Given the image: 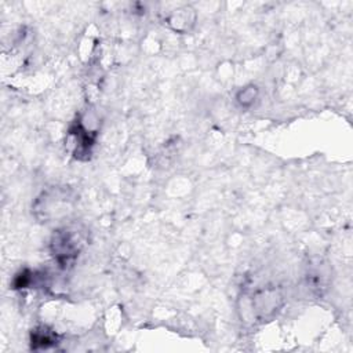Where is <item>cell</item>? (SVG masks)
<instances>
[{
	"label": "cell",
	"mask_w": 353,
	"mask_h": 353,
	"mask_svg": "<svg viewBox=\"0 0 353 353\" xmlns=\"http://www.w3.org/2000/svg\"><path fill=\"white\" fill-rule=\"evenodd\" d=\"M53 342H54V338L50 335L48 331L41 330V331H35V333H33L32 344L35 346L38 345V344H40L41 348H47V346L51 345Z\"/></svg>",
	"instance_id": "obj_3"
},
{
	"label": "cell",
	"mask_w": 353,
	"mask_h": 353,
	"mask_svg": "<svg viewBox=\"0 0 353 353\" xmlns=\"http://www.w3.org/2000/svg\"><path fill=\"white\" fill-rule=\"evenodd\" d=\"M257 94H258L257 87L250 86V87H246L241 90L240 93H239V96H237V99H239V102H240L243 106H249V105H251L254 101H255Z\"/></svg>",
	"instance_id": "obj_2"
},
{
	"label": "cell",
	"mask_w": 353,
	"mask_h": 353,
	"mask_svg": "<svg viewBox=\"0 0 353 353\" xmlns=\"http://www.w3.org/2000/svg\"><path fill=\"white\" fill-rule=\"evenodd\" d=\"M53 247L56 253L54 255L58 259V262L62 265L72 261L78 254V246L75 244L73 239L68 233H58L53 241Z\"/></svg>",
	"instance_id": "obj_1"
}]
</instances>
